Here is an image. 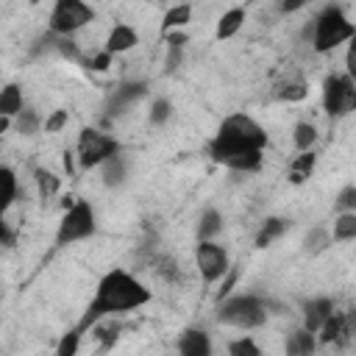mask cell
I'll use <instances>...</instances> for the list:
<instances>
[{"label": "cell", "mask_w": 356, "mask_h": 356, "mask_svg": "<svg viewBox=\"0 0 356 356\" xmlns=\"http://www.w3.org/2000/svg\"><path fill=\"white\" fill-rule=\"evenodd\" d=\"M267 142V131L250 114L236 111L217 125V134L209 139V156L231 172H259Z\"/></svg>", "instance_id": "6da1fadb"}, {"label": "cell", "mask_w": 356, "mask_h": 356, "mask_svg": "<svg viewBox=\"0 0 356 356\" xmlns=\"http://www.w3.org/2000/svg\"><path fill=\"white\" fill-rule=\"evenodd\" d=\"M153 300V292L147 289V284H142L134 273L122 270V267H111L95 286V295L89 300V306L83 309L78 328L86 334L92 331L97 323L111 320L117 314H128L136 312L142 306H147Z\"/></svg>", "instance_id": "7a4b0ae2"}, {"label": "cell", "mask_w": 356, "mask_h": 356, "mask_svg": "<svg viewBox=\"0 0 356 356\" xmlns=\"http://www.w3.org/2000/svg\"><path fill=\"white\" fill-rule=\"evenodd\" d=\"M217 323L228 325V328H239V331H253L261 328L270 317V300H264L261 295L253 292H236L228 295L217 303Z\"/></svg>", "instance_id": "3957f363"}, {"label": "cell", "mask_w": 356, "mask_h": 356, "mask_svg": "<svg viewBox=\"0 0 356 356\" xmlns=\"http://www.w3.org/2000/svg\"><path fill=\"white\" fill-rule=\"evenodd\" d=\"M314 36H312V50L325 56V53H334L337 47L348 44L353 36H356V22L348 19V14L342 11V6H323L314 17Z\"/></svg>", "instance_id": "277c9868"}, {"label": "cell", "mask_w": 356, "mask_h": 356, "mask_svg": "<svg viewBox=\"0 0 356 356\" xmlns=\"http://www.w3.org/2000/svg\"><path fill=\"white\" fill-rule=\"evenodd\" d=\"M97 231V217H95V209L89 200H75L58 220V228H56V236H53V248H67V245H75V242H83L89 236H95Z\"/></svg>", "instance_id": "5b68a950"}, {"label": "cell", "mask_w": 356, "mask_h": 356, "mask_svg": "<svg viewBox=\"0 0 356 356\" xmlns=\"http://www.w3.org/2000/svg\"><path fill=\"white\" fill-rule=\"evenodd\" d=\"M120 153V142L100 131V128H81L78 142H75V159L81 170H100V164H106L111 156Z\"/></svg>", "instance_id": "8992f818"}, {"label": "cell", "mask_w": 356, "mask_h": 356, "mask_svg": "<svg viewBox=\"0 0 356 356\" xmlns=\"http://www.w3.org/2000/svg\"><path fill=\"white\" fill-rule=\"evenodd\" d=\"M95 19V8L83 0H56L47 14V33L72 36Z\"/></svg>", "instance_id": "52a82bcc"}, {"label": "cell", "mask_w": 356, "mask_h": 356, "mask_svg": "<svg viewBox=\"0 0 356 356\" xmlns=\"http://www.w3.org/2000/svg\"><path fill=\"white\" fill-rule=\"evenodd\" d=\"M323 108L328 117H345L356 111V81L345 72H331L323 81Z\"/></svg>", "instance_id": "ba28073f"}, {"label": "cell", "mask_w": 356, "mask_h": 356, "mask_svg": "<svg viewBox=\"0 0 356 356\" xmlns=\"http://www.w3.org/2000/svg\"><path fill=\"white\" fill-rule=\"evenodd\" d=\"M195 267L203 278V284H217L231 273V259L228 250L217 242H197L195 245Z\"/></svg>", "instance_id": "9c48e42d"}, {"label": "cell", "mask_w": 356, "mask_h": 356, "mask_svg": "<svg viewBox=\"0 0 356 356\" xmlns=\"http://www.w3.org/2000/svg\"><path fill=\"white\" fill-rule=\"evenodd\" d=\"M337 312L334 300L328 295H314V298H306L300 303V325L312 334H320V328L325 325V320Z\"/></svg>", "instance_id": "30bf717a"}, {"label": "cell", "mask_w": 356, "mask_h": 356, "mask_svg": "<svg viewBox=\"0 0 356 356\" xmlns=\"http://www.w3.org/2000/svg\"><path fill=\"white\" fill-rule=\"evenodd\" d=\"M147 95V81H134V78H128V81H122V83H117L114 89H111V95H108V114H122L128 106H134L136 100H142Z\"/></svg>", "instance_id": "8fae6325"}, {"label": "cell", "mask_w": 356, "mask_h": 356, "mask_svg": "<svg viewBox=\"0 0 356 356\" xmlns=\"http://www.w3.org/2000/svg\"><path fill=\"white\" fill-rule=\"evenodd\" d=\"M214 353V345H211V337L197 328V325H189L181 331L178 337V356H211Z\"/></svg>", "instance_id": "7c38bea8"}, {"label": "cell", "mask_w": 356, "mask_h": 356, "mask_svg": "<svg viewBox=\"0 0 356 356\" xmlns=\"http://www.w3.org/2000/svg\"><path fill=\"white\" fill-rule=\"evenodd\" d=\"M139 44V33L134 31V25H128V22H117V25H111V31H108V36H106V53H111V56H122V53H128V50H134Z\"/></svg>", "instance_id": "4fadbf2b"}, {"label": "cell", "mask_w": 356, "mask_h": 356, "mask_svg": "<svg viewBox=\"0 0 356 356\" xmlns=\"http://www.w3.org/2000/svg\"><path fill=\"white\" fill-rule=\"evenodd\" d=\"M317 334L306 331L303 325L292 328L284 339V356H314L317 353Z\"/></svg>", "instance_id": "5bb4252c"}, {"label": "cell", "mask_w": 356, "mask_h": 356, "mask_svg": "<svg viewBox=\"0 0 356 356\" xmlns=\"http://www.w3.org/2000/svg\"><path fill=\"white\" fill-rule=\"evenodd\" d=\"M245 19H248V11H245L242 6H231V8H225V11L217 17V25H214V39H217V42L234 39V36L242 31Z\"/></svg>", "instance_id": "9a60e30c"}, {"label": "cell", "mask_w": 356, "mask_h": 356, "mask_svg": "<svg viewBox=\"0 0 356 356\" xmlns=\"http://www.w3.org/2000/svg\"><path fill=\"white\" fill-rule=\"evenodd\" d=\"M222 225H225L222 214H220L214 206H206V209L200 211V217H197V228H195L197 242H214V239L222 234Z\"/></svg>", "instance_id": "2e32d148"}, {"label": "cell", "mask_w": 356, "mask_h": 356, "mask_svg": "<svg viewBox=\"0 0 356 356\" xmlns=\"http://www.w3.org/2000/svg\"><path fill=\"white\" fill-rule=\"evenodd\" d=\"M286 231H289V220H286V217H278V214L264 217L261 225H259V231H256V236H253V245H256V248H267V245H273L275 239H281Z\"/></svg>", "instance_id": "e0dca14e"}, {"label": "cell", "mask_w": 356, "mask_h": 356, "mask_svg": "<svg viewBox=\"0 0 356 356\" xmlns=\"http://www.w3.org/2000/svg\"><path fill=\"white\" fill-rule=\"evenodd\" d=\"M192 6L189 3H178V6H170L167 11H164V17H161V28H159V33L161 36H170V33H175V31H184L189 22H192Z\"/></svg>", "instance_id": "ac0fdd59"}, {"label": "cell", "mask_w": 356, "mask_h": 356, "mask_svg": "<svg viewBox=\"0 0 356 356\" xmlns=\"http://www.w3.org/2000/svg\"><path fill=\"white\" fill-rule=\"evenodd\" d=\"M161 39H164V47H167V56H164V75H172V72L181 67V61H184V47H186V42H189V36H186L184 31H175V33L161 36Z\"/></svg>", "instance_id": "d6986e66"}, {"label": "cell", "mask_w": 356, "mask_h": 356, "mask_svg": "<svg viewBox=\"0 0 356 356\" xmlns=\"http://www.w3.org/2000/svg\"><path fill=\"white\" fill-rule=\"evenodd\" d=\"M314 167H317V153H314V150H309V153H298V156L289 161V167H286V178H289V184H295V186L306 184V181L312 178Z\"/></svg>", "instance_id": "ffe728a7"}, {"label": "cell", "mask_w": 356, "mask_h": 356, "mask_svg": "<svg viewBox=\"0 0 356 356\" xmlns=\"http://www.w3.org/2000/svg\"><path fill=\"white\" fill-rule=\"evenodd\" d=\"M25 111V97H22V86L19 83H6L0 92V117L17 120Z\"/></svg>", "instance_id": "44dd1931"}, {"label": "cell", "mask_w": 356, "mask_h": 356, "mask_svg": "<svg viewBox=\"0 0 356 356\" xmlns=\"http://www.w3.org/2000/svg\"><path fill=\"white\" fill-rule=\"evenodd\" d=\"M125 178H128V161H125L122 153H117L106 164H100V181H103V186L117 189V186L125 184Z\"/></svg>", "instance_id": "7402d4cb"}, {"label": "cell", "mask_w": 356, "mask_h": 356, "mask_svg": "<svg viewBox=\"0 0 356 356\" xmlns=\"http://www.w3.org/2000/svg\"><path fill=\"white\" fill-rule=\"evenodd\" d=\"M317 136H320V134H317V125L309 122V120H298V122L292 125V145H295L298 153H309V150H314Z\"/></svg>", "instance_id": "603a6c76"}, {"label": "cell", "mask_w": 356, "mask_h": 356, "mask_svg": "<svg viewBox=\"0 0 356 356\" xmlns=\"http://www.w3.org/2000/svg\"><path fill=\"white\" fill-rule=\"evenodd\" d=\"M33 184H36V192H39L42 200H50V197H56L61 192V178L47 167H36L33 170Z\"/></svg>", "instance_id": "cb8c5ba5"}, {"label": "cell", "mask_w": 356, "mask_h": 356, "mask_svg": "<svg viewBox=\"0 0 356 356\" xmlns=\"http://www.w3.org/2000/svg\"><path fill=\"white\" fill-rule=\"evenodd\" d=\"M17 192H19V184H17V172L3 164L0 167V211H8L17 200Z\"/></svg>", "instance_id": "d4e9b609"}, {"label": "cell", "mask_w": 356, "mask_h": 356, "mask_svg": "<svg viewBox=\"0 0 356 356\" xmlns=\"http://www.w3.org/2000/svg\"><path fill=\"white\" fill-rule=\"evenodd\" d=\"M331 245H334V236H331V231H328V228H323V225L309 228V231H306V236H303V250H306L309 256H317V253L328 250Z\"/></svg>", "instance_id": "484cf974"}, {"label": "cell", "mask_w": 356, "mask_h": 356, "mask_svg": "<svg viewBox=\"0 0 356 356\" xmlns=\"http://www.w3.org/2000/svg\"><path fill=\"white\" fill-rule=\"evenodd\" d=\"M14 128H17V134H22V136H36L39 131H44V120L39 117L36 108L25 106V111L14 120Z\"/></svg>", "instance_id": "4316f807"}, {"label": "cell", "mask_w": 356, "mask_h": 356, "mask_svg": "<svg viewBox=\"0 0 356 356\" xmlns=\"http://www.w3.org/2000/svg\"><path fill=\"white\" fill-rule=\"evenodd\" d=\"M334 242H356V214H337L331 225Z\"/></svg>", "instance_id": "83f0119b"}, {"label": "cell", "mask_w": 356, "mask_h": 356, "mask_svg": "<svg viewBox=\"0 0 356 356\" xmlns=\"http://www.w3.org/2000/svg\"><path fill=\"white\" fill-rule=\"evenodd\" d=\"M81 342H83V331L75 325V328H67L58 342H56V356H78L81 350Z\"/></svg>", "instance_id": "f1b7e54d"}, {"label": "cell", "mask_w": 356, "mask_h": 356, "mask_svg": "<svg viewBox=\"0 0 356 356\" xmlns=\"http://www.w3.org/2000/svg\"><path fill=\"white\" fill-rule=\"evenodd\" d=\"M306 95H309V83H306L303 78H289V81L281 83V89H278V97H281L284 103L306 100Z\"/></svg>", "instance_id": "f546056e"}, {"label": "cell", "mask_w": 356, "mask_h": 356, "mask_svg": "<svg viewBox=\"0 0 356 356\" xmlns=\"http://www.w3.org/2000/svg\"><path fill=\"white\" fill-rule=\"evenodd\" d=\"M337 214H356V184H345L334 197Z\"/></svg>", "instance_id": "4dcf8cb0"}, {"label": "cell", "mask_w": 356, "mask_h": 356, "mask_svg": "<svg viewBox=\"0 0 356 356\" xmlns=\"http://www.w3.org/2000/svg\"><path fill=\"white\" fill-rule=\"evenodd\" d=\"M228 356H264V353H261V348H259V342L253 337L242 334V337L228 342Z\"/></svg>", "instance_id": "1f68e13d"}, {"label": "cell", "mask_w": 356, "mask_h": 356, "mask_svg": "<svg viewBox=\"0 0 356 356\" xmlns=\"http://www.w3.org/2000/svg\"><path fill=\"white\" fill-rule=\"evenodd\" d=\"M170 117H172V103L167 100V97H156L153 103H150V111H147V120H150V125H164V122H170Z\"/></svg>", "instance_id": "d6a6232c"}, {"label": "cell", "mask_w": 356, "mask_h": 356, "mask_svg": "<svg viewBox=\"0 0 356 356\" xmlns=\"http://www.w3.org/2000/svg\"><path fill=\"white\" fill-rule=\"evenodd\" d=\"M156 275H161L164 281L170 284H178L181 281V270H178V261L172 256H156Z\"/></svg>", "instance_id": "836d02e7"}, {"label": "cell", "mask_w": 356, "mask_h": 356, "mask_svg": "<svg viewBox=\"0 0 356 356\" xmlns=\"http://www.w3.org/2000/svg\"><path fill=\"white\" fill-rule=\"evenodd\" d=\"M120 331H122V325H120V323H106V325H103V323H97V325H95V334H92V337H95V339L100 342V348L106 350V348H111V345L117 342Z\"/></svg>", "instance_id": "e575fe53"}, {"label": "cell", "mask_w": 356, "mask_h": 356, "mask_svg": "<svg viewBox=\"0 0 356 356\" xmlns=\"http://www.w3.org/2000/svg\"><path fill=\"white\" fill-rule=\"evenodd\" d=\"M70 122V111L67 108H53L47 117H44V134H58L64 131Z\"/></svg>", "instance_id": "d590c367"}, {"label": "cell", "mask_w": 356, "mask_h": 356, "mask_svg": "<svg viewBox=\"0 0 356 356\" xmlns=\"http://www.w3.org/2000/svg\"><path fill=\"white\" fill-rule=\"evenodd\" d=\"M111 61H114V56L106 53V50H97V53H92V56L83 58L86 70H92V72H106V70L111 67Z\"/></svg>", "instance_id": "8d00e7d4"}, {"label": "cell", "mask_w": 356, "mask_h": 356, "mask_svg": "<svg viewBox=\"0 0 356 356\" xmlns=\"http://www.w3.org/2000/svg\"><path fill=\"white\" fill-rule=\"evenodd\" d=\"M345 75L350 81H356V36L348 42V53H345Z\"/></svg>", "instance_id": "74e56055"}, {"label": "cell", "mask_w": 356, "mask_h": 356, "mask_svg": "<svg viewBox=\"0 0 356 356\" xmlns=\"http://www.w3.org/2000/svg\"><path fill=\"white\" fill-rule=\"evenodd\" d=\"M0 245L3 248H14L17 245V231L8 225V220H0Z\"/></svg>", "instance_id": "f35d334b"}, {"label": "cell", "mask_w": 356, "mask_h": 356, "mask_svg": "<svg viewBox=\"0 0 356 356\" xmlns=\"http://www.w3.org/2000/svg\"><path fill=\"white\" fill-rule=\"evenodd\" d=\"M303 6H306L303 0H284V3L278 6V11H281V14H295V11H300Z\"/></svg>", "instance_id": "ab89813d"}, {"label": "cell", "mask_w": 356, "mask_h": 356, "mask_svg": "<svg viewBox=\"0 0 356 356\" xmlns=\"http://www.w3.org/2000/svg\"><path fill=\"white\" fill-rule=\"evenodd\" d=\"M234 281H236V273H228V275L222 278V286H220V292H217V300H222V298H228V292H231V286H234Z\"/></svg>", "instance_id": "60d3db41"}, {"label": "cell", "mask_w": 356, "mask_h": 356, "mask_svg": "<svg viewBox=\"0 0 356 356\" xmlns=\"http://www.w3.org/2000/svg\"><path fill=\"white\" fill-rule=\"evenodd\" d=\"M11 122H14V120H8V117H0V134H6V131L11 128Z\"/></svg>", "instance_id": "b9f144b4"}]
</instances>
